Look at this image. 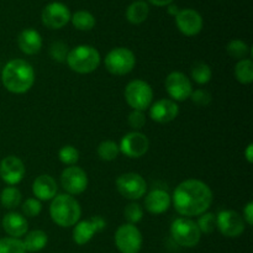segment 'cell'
<instances>
[{"label": "cell", "mask_w": 253, "mask_h": 253, "mask_svg": "<svg viewBox=\"0 0 253 253\" xmlns=\"http://www.w3.org/2000/svg\"><path fill=\"white\" fill-rule=\"evenodd\" d=\"M150 14V6L146 1H133L126 10V19L133 25H140L145 21Z\"/></svg>", "instance_id": "obj_24"}, {"label": "cell", "mask_w": 253, "mask_h": 253, "mask_svg": "<svg viewBox=\"0 0 253 253\" xmlns=\"http://www.w3.org/2000/svg\"><path fill=\"white\" fill-rule=\"evenodd\" d=\"M166 90L173 101H184L190 98L193 85L190 79L182 72H172L165 82Z\"/></svg>", "instance_id": "obj_10"}, {"label": "cell", "mask_w": 253, "mask_h": 253, "mask_svg": "<svg viewBox=\"0 0 253 253\" xmlns=\"http://www.w3.org/2000/svg\"><path fill=\"white\" fill-rule=\"evenodd\" d=\"M120 152L128 158H140L147 153L150 148V140L145 133L140 131H132L126 133L121 140Z\"/></svg>", "instance_id": "obj_13"}, {"label": "cell", "mask_w": 253, "mask_h": 253, "mask_svg": "<svg viewBox=\"0 0 253 253\" xmlns=\"http://www.w3.org/2000/svg\"><path fill=\"white\" fill-rule=\"evenodd\" d=\"M190 76H192V79L195 83L203 85V84H207L211 81L212 72L209 64L204 63V62H195L192 67Z\"/></svg>", "instance_id": "obj_29"}, {"label": "cell", "mask_w": 253, "mask_h": 253, "mask_svg": "<svg viewBox=\"0 0 253 253\" xmlns=\"http://www.w3.org/2000/svg\"><path fill=\"white\" fill-rule=\"evenodd\" d=\"M143 239L140 230L132 224H124L115 232V245L121 253H138Z\"/></svg>", "instance_id": "obj_8"}, {"label": "cell", "mask_w": 253, "mask_h": 253, "mask_svg": "<svg viewBox=\"0 0 253 253\" xmlns=\"http://www.w3.org/2000/svg\"><path fill=\"white\" fill-rule=\"evenodd\" d=\"M151 4L156 5V6H168V5L172 4L174 0H148Z\"/></svg>", "instance_id": "obj_41"}, {"label": "cell", "mask_w": 253, "mask_h": 253, "mask_svg": "<svg viewBox=\"0 0 253 253\" xmlns=\"http://www.w3.org/2000/svg\"><path fill=\"white\" fill-rule=\"evenodd\" d=\"M17 46L22 53L34 56L42 48V37L39 31L34 29H25L17 36Z\"/></svg>", "instance_id": "obj_22"}, {"label": "cell", "mask_w": 253, "mask_h": 253, "mask_svg": "<svg viewBox=\"0 0 253 253\" xmlns=\"http://www.w3.org/2000/svg\"><path fill=\"white\" fill-rule=\"evenodd\" d=\"M57 183L49 174H41L32 183V193L40 202L52 200L57 194Z\"/></svg>", "instance_id": "obj_20"}, {"label": "cell", "mask_w": 253, "mask_h": 253, "mask_svg": "<svg viewBox=\"0 0 253 253\" xmlns=\"http://www.w3.org/2000/svg\"><path fill=\"white\" fill-rule=\"evenodd\" d=\"M170 198L175 211L184 217L200 216L207 212L214 199L209 185L199 179L179 183Z\"/></svg>", "instance_id": "obj_1"}, {"label": "cell", "mask_w": 253, "mask_h": 253, "mask_svg": "<svg viewBox=\"0 0 253 253\" xmlns=\"http://www.w3.org/2000/svg\"><path fill=\"white\" fill-rule=\"evenodd\" d=\"M21 209H22V214H24V216L36 217L41 214L42 205H41V202L37 200L36 198H29V199H26V202H24Z\"/></svg>", "instance_id": "obj_35"}, {"label": "cell", "mask_w": 253, "mask_h": 253, "mask_svg": "<svg viewBox=\"0 0 253 253\" xmlns=\"http://www.w3.org/2000/svg\"><path fill=\"white\" fill-rule=\"evenodd\" d=\"M116 189L128 200H138L146 194L147 183L138 173H124L116 179Z\"/></svg>", "instance_id": "obj_9"}, {"label": "cell", "mask_w": 253, "mask_h": 253, "mask_svg": "<svg viewBox=\"0 0 253 253\" xmlns=\"http://www.w3.org/2000/svg\"><path fill=\"white\" fill-rule=\"evenodd\" d=\"M136 57L126 47H116L105 57V68L114 76H126L135 68Z\"/></svg>", "instance_id": "obj_7"}, {"label": "cell", "mask_w": 253, "mask_h": 253, "mask_svg": "<svg viewBox=\"0 0 253 253\" xmlns=\"http://www.w3.org/2000/svg\"><path fill=\"white\" fill-rule=\"evenodd\" d=\"M179 114V106L172 99H161L150 106V118L158 124H168Z\"/></svg>", "instance_id": "obj_18"}, {"label": "cell", "mask_w": 253, "mask_h": 253, "mask_svg": "<svg viewBox=\"0 0 253 253\" xmlns=\"http://www.w3.org/2000/svg\"><path fill=\"white\" fill-rule=\"evenodd\" d=\"M25 165L16 156H6L0 162V178L7 185H16L24 179Z\"/></svg>", "instance_id": "obj_16"}, {"label": "cell", "mask_w": 253, "mask_h": 253, "mask_svg": "<svg viewBox=\"0 0 253 253\" xmlns=\"http://www.w3.org/2000/svg\"><path fill=\"white\" fill-rule=\"evenodd\" d=\"M244 221L245 224H247L249 226H252L253 225V203L250 202L247 203L246 207L244 209Z\"/></svg>", "instance_id": "obj_39"}, {"label": "cell", "mask_w": 253, "mask_h": 253, "mask_svg": "<svg viewBox=\"0 0 253 253\" xmlns=\"http://www.w3.org/2000/svg\"><path fill=\"white\" fill-rule=\"evenodd\" d=\"M125 100L132 110L145 111L152 104L153 90L147 82L142 79L131 81L125 88Z\"/></svg>", "instance_id": "obj_6"}, {"label": "cell", "mask_w": 253, "mask_h": 253, "mask_svg": "<svg viewBox=\"0 0 253 253\" xmlns=\"http://www.w3.org/2000/svg\"><path fill=\"white\" fill-rule=\"evenodd\" d=\"M1 225L4 231L9 235V237H12V239L24 237L27 234V230H29V222H27L26 217L22 214L15 211L4 215Z\"/></svg>", "instance_id": "obj_19"}, {"label": "cell", "mask_w": 253, "mask_h": 253, "mask_svg": "<svg viewBox=\"0 0 253 253\" xmlns=\"http://www.w3.org/2000/svg\"><path fill=\"white\" fill-rule=\"evenodd\" d=\"M0 253H27L20 239L4 237L0 239Z\"/></svg>", "instance_id": "obj_31"}, {"label": "cell", "mask_w": 253, "mask_h": 253, "mask_svg": "<svg viewBox=\"0 0 253 253\" xmlns=\"http://www.w3.org/2000/svg\"><path fill=\"white\" fill-rule=\"evenodd\" d=\"M49 54H51L52 58L54 61L63 62L66 61L67 54H68V49H67V44H64L63 42H54L51 46V49H49Z\"/></svg>", "instance_id": "obj_38"}, {"label": "cell", "mask_w": 253, "mask_h": 253, "mask_svg": "<svg viewBox=\"0 0 253 253\" xmlns=\"http://www.w3.org/2000/svg\"><path fill=\"white\" fill-rule=\"evenodd\" d=\"M235 77L241 84H251L253 82V62L251 58L241 59L235 66Z\"/></svg>", "instance_id": "obj_25"}, {"label": "cell", "mask_w": 253, "mask_h": 253, "mask_svg": "<svg viewBox=\"0 0 253 253\" xmlns=\"http://www.w3.org/2000/svg\"><path fill=\"white\" fill-rule=\"evenodd\" d=\"M190 99H192V101L197 106L204 108V106H208L211 103L212 96L211 94L208 90H205V89H197V90H193Z\"/></svg>", "instance_id": "obj_36"}, {"label": "cell", "mask_w": 253, "mask_h": 253, "mask_svg": "<svg viewBox=\"0 0 253 253\" xmlns=\"http://www.w3.org/2000/svg\"><path fill=\"white\" fill-rule=\"evenodd\" d=\"M71 21L76 29L81 31H89L95 26V17L86 10H79L71 16Z\"/></svg>", "instance_id": "obj_26"}, {"label": "cell", "mask_w": 253, "mask_h": 253, "mask_svg": "<svg viewBox=\"0 0 253 253\" xmlns=\"http://www.w3.org/2000/svg\"><path fill=\"white\" fill-rule=\"evenodd\" d=\"M58 158L63 165L68 166H76L77 162L79 161V151L77 150L74 146L67 145L59 150L58 152Z\"/></svg>", "instance_id": "obj_32"}, {"label": "cell", "mask_w": 253, "mask_h": 253, "mask_svg": "<svg viewBox=\"0 0 253 253\" xmlns=\"http://www.w3.org/2000/svg\"><path fill=\"white\" fill-rule=\"evenodd\" d=\"M1 82L4 88L10 93H26L35 83L34 67L25 59H11L2 68Z\"/></svg>", "instance_id": "obj_2"}, {"label": "cell", "mask_w": 253, "mask_h": 253, "mask_svg": "<svg viewBox=\"0 0 253 253\" xmlns=\"http://www.w3.org/2000/svg\"><path fill=\"white\" fill-rule=\"evenodd\" d=\"M47 242H48V237L47 234L42 230H32V231L27 232L25 235V239L22 240L25 250L26 252H39L46 247Z\"/></svg>", "instance_id": "obj_23"}, {"label": "cell", "mask_w": 253, "mask_h": 253, "mask_svg": "<svg viewBox=\"0 0 253 253\" xmlns=\"http://www.w3.org/2000/svg\"><path fill=\"white\" fill-rule=\"evenodd\" d=\"M67 64L73 72L79 74H89L95 71L100 64V53L89 44H81L68 52Z\"/></svg>", "instance_id": "obj_4"}, {"label": "cell", "mask_w": 253, "mask_h": 253, "mask_svg": "<svg viewBox=\"0 0 253 253\" xmlns=\"http://www.w3.org/2000/svg\"><path fill=\"white\" fill-rule=\"evenodd\" d=\"M71 16L68 7L59 1L49 2L43 7L41 14L43 25L51 30H59L66 26L71 20Z\"/></svg>", "instance_id": "obj_14"}, {"label": "cell", "mask_w": 253, "mask_h": 253, "mask_svg": "<svg viewBox=\"0 0 253 253\" xmlns=\"http://www.w3.org/2000/svg\"><path fill=\"white\" fill-rule=\"evenodd\" d=\"M124 215H125V219L127 220V224L136 225L142 220L143 210L137 203H130L124 210Z\"/></svg>", "instance_id": "obj_34"}, {"label": "cell", "mask_w": 253, "mask_h": 253, "mask_svg": "<svg viewBox=\"0 0 253 253\" xmlns=\"http://www.w3.org/2000/svg\"><path fill=\"white\" fill-rule=\"evenodd\" d=\"M197 225L202 234H211L216 229V215L212 212H204L200 215Z\"/></svg>", "instance_id": "obj_33"}, {"label": "cell", "mask_w": 253, "mask_h": 253, "mask_svg": "<svg viewBox=\"0 0 253 253\" xmlns=\"http://www.w3.org/2000/svg\"><path fill=\"white\" fill-rule=\"evenodd\" d=\"M178 11H179V10H178V7L175 6V5H172V4L168 5V14L177 15Z\"/></svg>", "instance_id": "obj_42"}, {"label": "cell", "mask_w": 253, "mask_h": 253, "mask_svg": "<svg viewBox=\"0 0 253 253\" xmlns=\"http://www.w3.org/2000/svg\"><path fill=\"white\" fill-rule=\"evenodd\" d=\"M226 52L231 58L241 61V59L247 58L250 53V47L246 42L241 41V40H232L227 43Z\"/></svg>", "instance_id": "obj_30"}, {"label": "cell", "mask_w": 253, "mask_h": 253, "mask_svg": "<svg viewBox=\"0 0 253 253\" xmlns=\"http://www.w3.org/2000/svg\"><path fill=\"white\" fill-rule=\"evenodd\" d=\"M175 24L178 30L185 36H195L203 29V17L197 10L183 9L175 15Z\"/></svg>", "instance_id": "obj_17"}, {"label": "cell", "mask_w": 253, "mask_h": 253, "mask_svg": "<svg viewBox=\"0 0 253 253\" xmlns=\"http://www.w3.org/2000/svg\"><path fill=\"white\" fill-rule=\"evenodd\" d=\"M170 236L175 244L182 247L192 249L199 244L202 232L197 222L189 217H178L170 225Z\"/></svg>", "instance_id": "obj_5"}, {"label": "cell", "mask_w": 253, "mask_h": 253, "mask_svg": "<svg viewBox=\"0 0 253 253\" xmlns=\"http://www.w3.org/2000/svg\"><path fill=\"white\" fill-rule=\"evenodd\" d=\"M96 152H98L99 158L101 161L111 162V161H115L119 157V155H120V148H119V145L115 141L106 140L99 143Z\"/></svg>", "instance_id": "obj_28"}, {"label": "cell", "mask_w": 253, "mask_h": 253, "mask_svg": "<svg viewBox=\"0 0 253 253\" xmlns=\"http://www.w3.org/2000/svg\"><path fill=\"white\" fill-rule=\"evenodd\" d=\"M172 204V198L163 189H155L145 198V208L153 215H160L167 211Z\"/></svg>", "instance_id": "obj_21"}, {"label": "cell", "mask_w": 253, "mask_h": 253, "mask_svg": "<svg viewBox=\"0 0 253 253\" xmlns=\"http://www.w3.org/2000/svg\"><path fill=\"white\" fill-rule=\"evenodd\" d=\"M21 198L22 195L20 190L16 187L9 185L2 189L1 194H0V203L6 209H15L21 204Z\"/></svg>", "instance_id": "obj_27"}, {"label": "cell", "mask_w": 253, "mask_h": 253, "mask_svg": "<svg viewBox=\"0 0 253 253\" xmlns=\"http://www.w3.org/2000/svg\"><path fill=\"white\" fill-rule=\"evenodd\" d=\"M245 158H246L247 162L249 163H253V145L252 143H250V145L246 147V150H245Z\"/></svg>", "instance_id": "obj_40"}, {"label": "cell", "mask_w": 253, "mask_h": 253, "mask_svg": "<svg viewBox=\"0 0 253 253\" xmlns=\"http://www.w3.org/2000/svg\"><path fill=\"white\" fill-rule=\"evenodd\" d=\"M216 227L225 237L235 239L244 234L246 224L239 212L234 210H222L216 215Z\"/></svg>", "instance_id": "obj_11"}, {"label": "cell", "mask_w": 253, "mask_h": 253, "mask_svg": "<svg viewBox=\"0 0 253 253\" xmlns=\"http://www.w3.org/2000/svg\"><path fill=\"white\" fill-rule=\"evenodd\" d=\"M49 216L59 227H72L82 216V208L78 200L69 194H59L52 199Z\"/></svg>", "instance_id": "obj_3"}, {"label": "cell", "mask_w": 253, "mask_h": 253, "mask_svg": "<svg viewBox=\"0 0 253 253\" xmlns=\"http://www.w3.org/2000/svg\"><path fill=\"white\" fill-rule=\"evenodd\" d=\"M106 227L105 220L101 216H93L89 220L78 221L73 229V241L79 246L86 245L94 235L103 231Z\"/></svg>", "instance_id": "obj_15"}, {"label": "cell", "mask_w": 253, "mask_h": 253, "mask_svg": "<svg viewBox=\"0 0 253 253\" xmlns=\"http://www.w3.org/2000/svg\"><path fill=\"white\" fill-rule=\"evenodd\" d=\"M61 184L67 194L72 197L82 194L88 188V175L81 167L71 166L62 172Z\"/></svg>", "instance_id": "obj_12"}, {"label": "cell", "mask_w": 253, "mask_h": 253, "mask_svg": "<svg viewBox=\"0 0 253 253\" xmlns=\"http://www.w3.org/2000/svg\"><path fill=\"white\" fill-rule=\"evenodd\" d=\"M128 125L130 127H132L135 131L141 130V128L145 126L146 124V115L143 114V111L140 110H132L128 115Z\"/></svg>", "instance_id": "obj_37"}]
</instances>
